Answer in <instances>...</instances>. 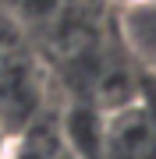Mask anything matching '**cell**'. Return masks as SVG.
Masks as SVG:
<instances>
[{"label":"cell","instance_id":"1","mask_svg":"<svg viewBox=\"0 0 156 159\" xmlns=\"http://www.w3.org/2000/svg\"><path fill=\"white\" fill-rule=\"evenodd\" d=\"M103 159H156V120L139 102L110 106Z\"/></svg>","mask_w":156,"mask_h":159},{"label":"cell","instance_id":"2","mask_svg":"<svg viewBox=\"0 0 156 159\" xmlns=\"http://www.w3.org/2000/svg\"><path fill=\"white\" fill-rule=\"evenodd\" d=\"M60 138L75 159H103L106 113H96V106H71L60 120Z\"/></svg>","mask_w":156,"mask_h":159},{"label":"cell","instance_id":"3","mask_svg":"<svg viewBox=\"0 0 156 159\" xmlns=\"http://www.w3.org/2000/svg\"><path fill=\"white\" fill-rule=\"evenodd\" d=\"M121 35L131 57L142 64V74H156V0L121 14Z\"/></svg>","mask_w":156,"mask_h":159},{"label":"cell","instance_id":"4","mask_svg":"<svg viewBox=\"0 0 156 159\" xmlns=\"http://www.w3.org/2000/svg\"><path fill=\"white\" fill-rule=\"evenodd\" d=\"M106 4H114V7H117V14H124V11H131V7L149 4V0H106Z\"/></svg>","mask_w":156,"mask_h":159},{"label":"cell","instance_id":"5","mask_svg":"<svg viewBox=\"0 0 156 159\" xmlns=\"http://www.w3.org/2000/svg\"><path fill=\"white\" fill-rule=\"evenodd\" d=\"M11 134H7V124H4V120H0V156H4V152H11Z\"/></svg>","mask_w":156,"mask_h":159},{"label":"cell","instance_id":"6","mask_svg":"<svg viewBox=\"0 0 156 159\" xmlns=\"http://www.w3.org/2000/svg\"><path fill=\"white\" fill-rule=\"evenodd\" d=\"M0 159H18V156H14V148H11V152H4V156H0Z\"/></svg>","mask_w":156,"mask_h":159}]
</instances>
